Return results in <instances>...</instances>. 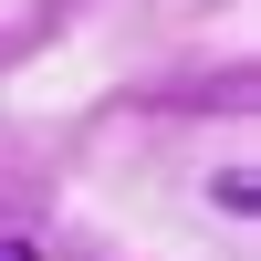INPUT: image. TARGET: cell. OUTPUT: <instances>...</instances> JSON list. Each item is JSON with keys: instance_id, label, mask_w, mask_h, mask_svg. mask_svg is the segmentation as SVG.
<instances>
[{"instance_id": "6da1fadb", "label": "cell", "mask_w": 261, "mask_h": 261, "mask_svg": "<svg viewBox=\"0 0 261 261\" xmlns=\"http://www.w3.org/2000/svg\"><path fill=\"white\" fill-rule=\"evenodd\" d=\"M0 261H32V251H21V241H0Z\"/></svg>"}]
</instances>
